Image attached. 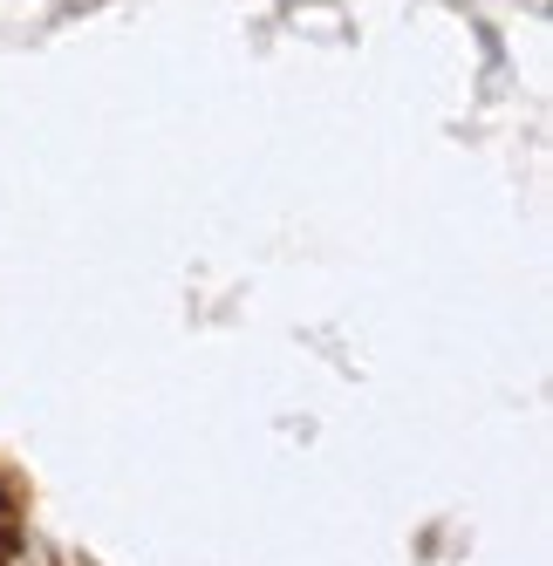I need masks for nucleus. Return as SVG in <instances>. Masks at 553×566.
<instances>
[]
</instances>
